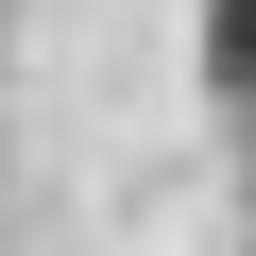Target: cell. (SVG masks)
Returning a JSON list of instances; mask_svg holds the SVG:
<instances>
[{
    "label": "cell",
    "instance_id": "obj_1",
    "mask_svg": "<svg viewBox=\"0 0 256 256\" xmlns=\"http://www.w3.org/2000/svg\"><path fill=\"white\" fill-rule=\"evenodd\" d=\"M205 102L256 137V0H205Z\"/></svg>",
    "mask_w": 256,
    "mask_h": 256
}]
</instances>
